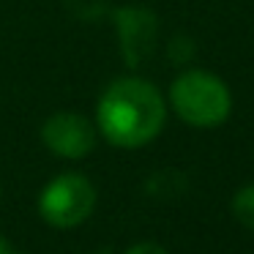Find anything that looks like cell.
Instances as JSON below:
<instances>
[{
	"label": "cell",
	"mask_w": 254,
	"mask_h": 254,
	"mask_svg": "<svg viewBox=\"0 0 254 254\" xmlns=\"http://www.w3.org/2000/svg\"><path fill=\"white\" fill-rule=\"evenodd\" d=\"M167 121V101L153 82L121 77L104 88L96 107V128L115 148L153 142Z\"/></svg>",
	"instance_id": "1"
},
{
	"label": "cell",
	"mask_w": 254,
	"mask_h": 254,
	"mask_svg": "<svg viewBox=\"0 0 254 254\" xmlns=\"http://www.w3.org/2000/svg\"><path fill=\"white\" fill-rule=\"evenodd\" d=\"M170 107L194 128H213L230 118L232 93L224 79L205 68H189L170 85Z\"/></svg>",
	"instance_id": "2"
},
{
	"label": "cell",
	"mask_w": 254,
	"mask_h": 254,
	"mask_svg": "<svg viewBox=\"0 0 254 254\" xmlns=\"http://www.w3.org/2000/svg\"><path fill=\"white\" fill-rule=\"evenodd\" d=\"M96 208V189L79 172H63L52 178L39 194V213L47 224L68 230L77 227L93 213Z\"/></svg>",
	"instance_id": "3"
},
{
	"label": "cell",
	"mask_w": 254,
	"mask_h": 254,
	"mask_svg": "<svg viewBox=\"0 0 254 254\" xmlns=\"http://www.w3.org/2000/svg\"><path fill=\"white\" fill-rule=\"evenodd\" d=\"M41 142L61 159H85L96 148V126L82 112H55L41 126Z\"/></svg>",
	"instance_id": "4"
},
{
	"label": "cell",
	"mask_w": 254,
	"mask_h": 254,
	"mask_svg": "<svg viewBox=\"0 0 254 254\" xmlns=\"http://www.w3.org/2000/svg\"><path fill=\"white\" fill-rule=\"evenodd\" d=\"M118 25H121V44L123 58L128 66H139L148 55L150 41L156 39V19L145 8H123L118 11Z\"/></svg>",
	"instance_id": "5"
},
{
	"label": "cell",
	"mask_w": 254,
	"mask_h": 254,
	"mask_svg": "<svg viewBox=\"0 0 254 254\" xmlns=\"http://www.w3.org/2000/svg\"><path fill=\"white\" fill-rule=\"evenodd\" d=\"M232 216L243 227L254 230V183H249V186L235 191V197H232Z\"/></svg>",
	"instance_id": "6"
},
{
	"label": "cell",
	"mask_w": 254,
	"mask_h": 254,
	"mask_svg": "<svg viewBox=\"0 0 254 254\" xmlns=\"http://www.w3.org/2000/svg\"><path fill=\"white\" fill-rule=\"evenodd\" d=\"M126 254H167V249L159 246V243H153V241H142V243H137V246H131Z\"/></svg>",
	"instance_id": "7"
},
{
	"label": "cell",
	"mask_w": 254,
	"mask_h": 254,
	"mask_svg": "<svg viewBox=\"0 0 254 254\" xmlns=\"http://www.w3.org/2000/svg\"><path fill=\"white\" fill-rule=\"evenodd\" d=\"M3 252H8V246H6V241L0 238V254H3Z\"/></svg>",
	"instance_id": "8"
},
{
	"label": "cell",
	"mask_w": 254,
	"mask_h": 254,
	"mask_svg": "<svg viewBox=\"0 0 254 254\" xmlns=\"http://www.w3.org/2000/svg\"><path fill=\"white\" fill-rule=\"evenodd\" d=\"M3 254H14V252H11V249H8V252H3Z\"/></svg>",
	"instance_id": "9"
}]
</instances>
